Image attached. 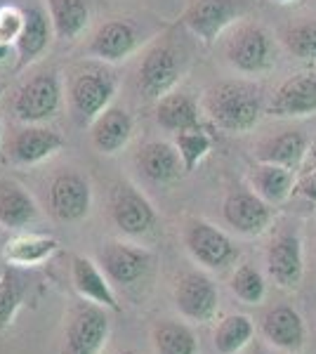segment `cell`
Listing matches in <instances>:
<instances>
[{"label":"cell","instance_id":"10","mask_svg":"<svg viewBox=\"0 0 316 354\" xmlns=\"http://www.w3.org/2000/svg\"><path fill=\"white\" fill-rule=\"evenodd\" d=\"M241 17V3L239 0H194L187 8L185 26L203 45H210L224 33Z\"/></svg>","mask_w":316,"mask_h":354},{"label":"cell","instance_id":"26","mask_svg":"<svg viewBox=\"0 0 316 354\" xmlns=\"http://www.w3.org/2000/svg\"><path fill=\"white\" fill-rule=\"evenodd\" d=\"M59 250V241L53 236H38V234H28V236H17L12 241L5 243L3 255L10 265L17 267H36L40 262L50 260Z\"/></svg>","mask_w":316,"mask_h":354},{"label":"cell","instance_id":"17","mask_svg":"<svg viewBox=\"0 0 316 354\" xmlns=\"http://www.w3.org/2000/svg\"><path fill=\"white\" fill-rule=\"evenodd\" d=\"M262 335L269 345L279 347L284 352H297L304 345L307 328L300 317V312L290 305H277L262 317Z\"/></svg>","mask_w":316,"mask_h":354},{"label":"cell","instance_id":"3","mask_svg":"<svg viewBox=\"0 0 316 354\" xmlns=\"http://www.w3.org/2000/svg\"><path fill=\"white\" fill-rule=\"evenodd\" d=\"M187 71V53L172 41H160L145 55L137 68V88L147 100L175 93V85Z\"/></svg>","mask_w":316,"mask_h":354},{"label":"cell","instance_id":"4","mask_svg":"<svg viewBox=\"0 0 316 354\" xmlns=\"http://www.w3.org/2000/svg\"><path fill=\"white\" fill-rule=\"evenodd\" d=\"M222 215L241 236H260L272 227L274 205L264 201L252 187H236L224 196Z\"/></svg>","mask_w":316,"mask_h":354},{"label":"cell","instance_id":"2","mask_svg":"<svg viewBox=\"0 0 316 354\" xmlns=\"http://www.w3.org/2000/svg\"><path fill=\"white\" fill-rule=\"evenodd\" d=\"M277 41L262 24H241L232 31L224 57L234 71L243 76H262L277 66Z\"/></svg>","mask_w":316,"mask_h":354},{"label":"cell","instance_id":"23","mask_svg":"<svg viewBox=\"0 0 316 354\" xmlns=\"http://www.w3.org/2000/svg\"><path fill=\"white\" fill-rule=\"evenodd\" d=\"M71 281H73V288L78 290V295L83 300H90L95 305H102L106 310H113L118 312L120 305L113 295L111 286H109V279L106 274L102 272L100 265H95L93 260L88 258H73L71 262Z\"/></svg>","mask_w":316,"mask_h":354},{"label":"cell","instance_id":"40","mask_svg":"<svg viewBox=\"0 0 316 354\" xmlns=\"http://www.w3.org/2000/svg\"><path fill=\"white\" fill-rule=\"evenodd\" d=\"M274 3H279V5H286V3H292V0H274Z\"/></svg>","mask_w":316,"mask_h":354},{"label":"cell","instance_id":"20","mask_svg":"<svg viewBox=\"0 0 316 354\" xmlns=\"http://www.w3.org/2000/svg\"><path fill=\"white\" fill-rule=\"evenodd\" d=\"M307 151H309L307 135L300 133V130H284V133L262 140L257 145L255 156L262 163L284 165V168L300 173L304 158H307Z\"/></svg>","mask_w":316,"mask_h":354},{"label":"cell","instance_id":"39","mask_svg":"<svg viewBox=\"0 0 316 354\" xmlns=\"http://www.w3.org/2000/svg\"><path fill=\"white\" fill-rule=\"evenodd\" d=\"M118 354H140V352H135V350H123V352H118Z\"/></svg>","mask_w":316,"mask_h":354},{"label":"cell","instance_id":"5","mask_svg":"<svg viewBox=\"0 0 316 354\" xmlns=\"http://www.w3.org/2000/svg\"><path fill=\"white\" fill-rule=\"evenodd\" d=\"M106 307L85 300L78 302L66 322V354H100L109 338Z\"/></svg>","mask_w":316,"mask_h":354},{"label":"cell","instance_id":"34","mask_svg":"<svg viewBox=\"0 0 316 354\" xmlns=\"http://www.w3.org/2000/svg\"><path fill=\"white\" fill-rule=\"evenodd\" d=\"M24 300V281L12 270L0 274V330L8 326Z\"/></svg>","mask_w":316,"mask_h":354},{"label":"cell","instance_id":"32","mask_svg":"<svg viewBox=\"0 0 316 354\" xmlns=\"http://www.w3.org/2000/svg\"><path fill=\"white\" fill-rule=\"evenodd\" d=\"M229 288L245 305H260L264 295H267V283H264L262 272L250 262H243L241 267H236V272L232 274V281H229Z\"/></svg>","mask_w":316,"mask_h":354},{"label":"cell","instance_id":"37","mask_svg":"<svg viewBox=\"0 0 316 354\" xmlns=\"http://www.w3.org/2000/svg\"><path fill=\"white\" fill-rule=\"evenodd\" d=\"M241 354H269V352L264 350L262 345H252V342H250V345H248V352H241Z\"/></svg>","mask_w":316,"mask_h":354},{"label":"cell","instance_id":"41","mask_svg":"<svg viewBox=\"0 0 316 354\" xmlns=\"http://www.w3.org/2000/svg\"><path fill=\"white\" fill-rule=\"evenodd\" d=\"M0 142H3V121H0Z\"/></svg>","mask_w":316,"mask_h":354},{"label":"cell","instance_id":"30","mask_svg":"<svg viewBox=\"0 0 316 354\" xmlns=\"http://www.w3.org/2000/svg\"><path fill=\"white\" fill-rule=\"evenodd\" d=\"M156 354H198V340L194 330L182 322L163 319L151 330Z\"/></svg>","mask_w":316,"mask_h":354},{"label":"cell","instance_id":"33","mask_svg":"<svg viewBox=\"0 0 316 354\" xmlns=\"http://www.w3.org/2000/svg\"><path fill=\"white\" fill-rule=\"evenodd\" d=\"M175 147H177V151H180L185 173H192V170L210 153L212 137L205 133L203 128L185 130V133L175 135Z\"/></svg>","mask_w":316,"mask_h":354},{"label":"cell","instance_id":"22","mask_svg":"<svg viewBox=\"0 0 316 354\" xmlns=\"http://www.w3.org/2000/svg\"><path fill=\"white\" fill-rule=\"evenodd\" d=\"M53 19L48 17L43 8L31 5L24 10V26L17 38V55H19V68L36 62L40 55L48 50L50 41H53Z\"/></svg>","mask_w":316,"mask_h":354},{"label":"cell","instance_id":"12","mask_svg":"<svg viewBox=\"0 0 316 354\" xmlns=\"http://www.w3.org/2000/svg\"><path fill=\"white\" fill-rule=\"evenodd\" d=\"M220 293L215 281L203 272H187L177 279L175 307L185 319L192 322H208L215 317Z\"/></svg>","mask_w":316,"mask_h":354},{"label":"cell","instance_id":"16","mask_svg":"<svg viewBox=\"0 0 316 354\" xmlns=\"http://www.w3.org/2000/svg\"><path fill=\"white\" fill-rule=\"evenodd\" d=\"M142 45V33L128 19H111L97 28L88 53L102 62H123Z\"/></svg>","mask_w":316,"mask_h":354},{"label":"cell","instance_id":"13","mask_svg":"<svg viewBox=\"0 0 316 354\" xmlns=\"http://www.w3.org/2000/svg\"><path fill=\"white\" fill-rule=\"evenodd\" d=\"M50 213L59 222H78L90 213L93 189L90 182L78 173H59L50 185Z\"/></svg>","mask_w":316,"mask_h":354},{"label":"cell","instance_id":"19","mask_svg":"<svg viewBox=\"0 0 316 354\" xmlns=\"http://www.w3.org/2000/svg\"><path fill=\"white\" fill-rule=\"evenodd\" d=\"M135 133V121L123 106H109L104 113L93 121V145L100 153L113 156L128 147L130 137Z\"/></svg>","mask_w":316,"mask_h":354},{"label":"cell","instance_id":"28","mask_svg":"<svg viewBox=\"0 0 316 354\" xmlns=\"http://www.w3.org/2000/svg\"><path fill=\"white\" fill-rule=\"evenodd\" d=\"M50 19L59 41H76L90 24V10L85 0H48Z\"/></svg>","mask_w":316,"mask_h":354},{"label":"cell","instance_id":"35","mask_svg":"<svg viewBox=\"0 0 316 354\" xmlns=\"http://www.w3.org/2000/svg\"><path fill=\"white\" fill-rule=\"evenodd\" d=\"M295 192L309 203H316V145H309L307 158L302 163V173L297 175Z\"/></svg>","mask_w":316,"mask_h":354},{"label":"cell","instance_id":"27","mask_svg":"<svg viewBox=\"0 0 316 354\" xmlns=\"http://www.w3.org/2000/svg\"><path fill=\"white\" fill-rule=\"evenodd\" d=\"M36 215L38 208L31 194L12 182L0 185V225L8 230H19L36 220Z\"/></svg>","mask_w":316,"mask_h":354},{"label":"cell","instance_id":"15","mask_svg":"<svg viewBox=\"0 0 316 354\" xmlns=\"http://www.w3.org/2000/svg\"><path fill=\"white\" fill-rule=\"evenodd\" d=\"M277 118H304L316 113V71H300L286 78L267 104Z\"/></svg>","mask_w":316,"mask_h":354},{"label":"cell","instance_id":"42","mask_svg":"<svg viewBox=\"0 0 316 354\" xmlns=\"http://www.w3.org/2000/svg\"><path fill=\"white\" fill-rule=\"evenodd\" d=\"M0 93H3V88H0Z\"/></svg>","mask_w":316,"mask_h":354},{"label":"cell","instance_id":"7","mask_svg":"<svg viewBox=\"0 0 316 354\" xmlns=\"http://www.w3.org/2000/svg\"><path fill=\"white\" fill-rule=\"evenodd\" d=\"M113 95H116V78L102 68L78 73L68 88L71 111L80 123H93L100 113H104L111 106Z\"/></svg>","mask_w":316,"mask_h":354},{"label":"cell","instance_id":"1","mask_svg":"<svg viewBox=\"0 0 316 354\" xmlns=\"http://www.w3.org/2000/svg\"><path fill=\"white\" fill-rule=\"evenodd\" d=\"M264 93L252 81H222L201 97V111L217 130L229 135L250 133L264 113Z\"/></svg>","mask_w":316,"mask_h":354},{"label":"cell","instance_id":"18","mask_svg":"<svg viewBox=\"0 0 316 354\" xmlns=\"http://www.w3.org/2000/svg\"><path fill=\"white\" fill-rule=\"evenodd\" d=\"M62 147H64L62 135H57L50 128H40V125H26V128L17 130L12 140L8 142L12 161L21 165H36L45 161V158L55 156Z\"/></svg>","mask_w":316,"mask_h":354},{"label":"cell","instance_id":"21","mask_svg":"<svg viewBox=\"0 0 316 354\" xmlns=\"http://www.w3.org/2000/svg\"><path fill=\"white\" fill-rule=\"evenodd\" d=\"M137 168L147 180L156 182V185H170L185 175L180 151L170 142H149L142 147L137 153Z\"/></svg>","mask_w":316,"mask_h":354},{"label":"cell","instance_id":"31","mask_svg":"<svg viewBox=\"0 0 316 354\" xmlns=\"http://www.w3.org/2000/svg\"><path fill=\"white\" fill-rule=\"evenodd\" d=\"M281 41L295 59L316 64V19H302L286 26Z\"/></svg>","mask_w":316,"mask_h":354},{"label":"cell","instance_id":"24","mask_svg":"<svg viewBox=\"0 0 316 354\" xmlns=\"http://www.w3.org/2000/svg\"><path fill=\"white\" fill-rule=\"evenodd\" d=\"M295 182L297 173L284 168V165L257 161L255 168L250 170V187L272 205H281L288 201L295 194Z\"/></svg>","mask_w":316,"mask_h":354},{"label":"cell","instance_id":"14","mask_svg":"<svg viewBox=\"0 0 316 354\" xmlns=\"http://www.w3.org/2000/svg\"><path fill=\"white\" fill-rule=\"evenodd\" d=\"M100 267L109 281L118 286H132L149 272L151 253L140 245L109 241L100 248Z\"/></svg>","mask_w":316,"mask_h":354},{"label":"cell","instance_id":"29","mask_svg":"<svg viewBox=\"0 0 316 354\" xmlns=\"http://www.w3.org/2000/svg\"><path fill=\"white\" fill-rule=\"evenodd\" d=\"M255 335V324L245 314H229L224 317L215 328L212 345L217 354H241L252 342Z\"/></svg>","mask_w":316,"mask_h":354},{"label":"cell","instance_id":"36","mask_svg":"<svg viewBox=\"0 0 316 354\" xmlns=\"http://www.w3.org/2000/svg\"><path fill=\"white\" fill-rule=\"evenodd\" d=\"M24 26V10L5 8L0 10V43H17Z\"/></svg>","mask_w":316,"mask_h":354},{"label":"cell","instance_id":"38","mask_svg":"<svg viewBox=\"0 0 316 354\" xmlns=\"http://www.w3.org/2000/svg\"><path fill=\"white\" fill-rule=\"evenodd\" d=\"M8 55H10V45L8 43H0V62H3Z\"/></svg>","mask_w":316,"mask_h":354},{"label":"cell","instance_id":"11","mask_svg":"<svg viewBox=\"0 0 316 354\" xmlns=\"http://www.w3.org/2000/svg\"><path fill=\"white\" fill-rule=\"evenodd\" d=\"M109 210H111L113 225L128 236H142V234L151 232L154 225H156V210H154L151 201L128 182L116 185Z\"/></svg>","mask_w":316,"mask_h":354},{"label":"cell","instance_id":"25","mask_svg":"<svg viewBox=\"0 0 316 354\" xmlns=\"http://www.w3.org/2000/svg\"><path fill=\"white\" fill-rule=\"evenodd\" d=\"M156 121L168 133H185L201 128V106L185 93H170L156 104Z\"/></svg>","mask_w":316,"mask_h":354},{"label":"cell","instance_id":"9","mask_svg":"<svg viewBox=\"0 0 316 354\" xmlns=\"http://www.w3.org/2000/svg\"><path fill=\"white\" fill-rule=\"evenodd\" d=\"M62 106V85L55 73H38L17 90L12 109L24 123L53 118Z\"/></svg>","mask_w":316,"mask_h":354},{"label":"cell","instance_id":"6","mask_svg":"<svg viewBox=\"0 0 316 354\" xmlns=\"http://www.w3.org/2000/svg\"><path fill=\"white\" fill-rule=\"evenodd\" d=\"M264 267L267 277L279 288L290 290L297 288L304 277V253L302 239L295 230H281L267 245L264 253Z\"/></svg>","mask_w":316,"mask_h":354},{"label":"cell","instance_id":"8","mask_svg":"<svg viewBox=\"0 0 316 354\" xmlns=\"http://www.w3.org/2000/svg\"><path fill=\"white\" fill-rule=\"evenodd\" d=\"M185 245L205 270H224L239 258V248L222 230L205 220H192L185 227Z\"/></svg>","mask_w":316,"mask_h":354}]
</instances>
